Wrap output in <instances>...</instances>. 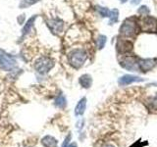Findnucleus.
Here are the masks:
<instances>
[{"instance_id": "obj_1", "label": "nucleus", "mask_w": 157, "mask_h": 147, "mask_svg": "<svg viewBox=\"0 0 157 147\" xmlns=\"http://www.w3.org/2000/svg\"><path fill=\"white\" fill-rule=\"evenodd\" d=\"M140 31V24L136 21L135 17L128 18L125 22L122 24L120 28V34L125 37H132L139 32Z\"/></svg>"}, {"instance_id": "obj_2", "label": "nucleus", "mask_w": 157, "mask_h": 147, "mask_svg": "<svg viewBox=\"0 0 157 147\" xmlns=\"http://www.w3.org/2000/svg\"><path fill=\"white\" fill-rule=\"evenodd\" d=\"M87 59V53L82 48H76L68 54V60L70 65L75 69H80Z\"/></svg>"}, {"instance_id": "obj_3", "label": "nucleus", "mask_w": 157, "mask_h": 147, "mask_svg": "<svg viewBox=\"0 0 157 147\" xmlns=\"http://www.w3.org/2000/svg\"><path fill=\"white\" fill-rule=\"evenodd\" d=\"M34 70L40 75H45L54 67V61L50 57L41 56L34 62Z\"/></svg>"}, {"instance_id": "obj_4", "label": "nucleus", "mask_w": 157, "mask_h": 147, "mask_svg": "<svg viewBox=\"0 0 157 147\" xmlns=\"http://www.w3.org/2000/svg\"><path fill=\"white\" fill-rule=\"evenodd\" d=\"M140 28L144 32H157V20L151 16H144L140 24Z\"/></svg>"}, {"instance_id": "obj_5", "label": "nucleus", "mask_w": 157, "mask_h": 147, "mask_svg": "<svg viewBox=\"0 0 157 147\" xmlns=\"http://www.w3.org/2000/svg\"><path fill=\"white\" fill-rule=\"evenodd\" d=\"M16 60L4 52H0V68L4 71H11L16 67Z\"/></svg>"}, {"instance_id": "obj_6", "label": "nucleus", "mask_w": 157, "mask_h": 147, "mask_svg": "<svg viewBox=\"0 0 157 147\" xmlns=\"http://www.w3.org/2000/svg\"><path fill=\"white\" fill-rule=\"evenodd\" d=\"M155 66V59L146 58V59H137V68L142 73H146Z\"/></svg>"}, {"instance_id": "obj_7", "label": "nucleus", "mask_w": 157, "mask_h": 147, "mask_svg": "<svg viewBox=\"0 0 157 147\" xmlns=\"http://www.w3.org/2000/svg\"><path fill=\"white\" fill-rule=\"evenodd\" d=\"M47 26L53 33L60 34L64 29V22L58 18L50 19L47 21Z\"/></svg>"}, {"instance_id": "obj_8", "label": "nucleus", "mask_w": 157, "mask_h": 147, "mask_svg": "<svg viewBox=\"0 0 157 147\" xmlns=\"http://www.w3.org/2000/svg\"><path fill=\"white\" fill-rule=\"evenodd\" d=\"M121 65L123 68H125L127 70H130V71L139 70V68H137V59L132 56H125Z\"/></svg>"}, {"instance_id": "obj_9", "label": "nucleus", "mask_w": 157, "mask_h": 147, "mask_svg": "<svg viewBox=\"0 0 157 147\" xmlns=\"http://www.w3.org/2000/svg\"><path fill=\"white\" fill-rule=\"evenodd\" d=\"M144 80L142 77L132 76V75H125L119 78V85H131L132 82H137V81H144Z\"/></svg>"}, {"instance_id": "obj_10", "label": "nucleus", "mask_w": 157, "mask_h": 147, "mask_svg": "<svg viewBox=\"0 0 157 147\" xmlns=\"http://www.w3.org/2000/svg\"><path fill=\"white\" fill-rule=\"evenodd\" d=\"M36 18H37V15H34V16H33V17L29 18V19L28 20V21H27V23L25 24V26H24V28H23V29H22V34H23V36H27V34L32 31V28H33V27L34 22H36Z\"/></svg>"}, {"instance_id": "obj_11", "label": "nucleus", "mask_w": 157, "mask_h": 147, "mask_svg": "<svg viewBox=\"0 0 157 147\" xmlns=\"http://www.w3.org/2000/svg\"><path fill=\"white\" fill-rule=\"evenodd\" d=\"M117 48L118 50H120L122 52H129L132 50V44L131 41H128V40H125V39H123V40H119L117 43Z\"/></svg>"}, {"instance_id": "obj_12", "label": "nucleus", "mask_w": 157, "mask_h": 147, "mask_svg": "<svg viewBox=\"0 0 157 147\" xmlns=\"http://www.w3.org/2000/svg\"><path fill=\"white\" fill-rule=\"evenodd\" d=\"M86 98L83 97L78 102V104L76 106V109H75V114L77 116L82 115L86 111Z\"/></svg>"}, {"instance_id": "obj_13", "label": "nucleus", "mask_w": 157, "mask_h": 147, "mask_svg": "<svg viewBox=\"0 0 157 147\" xmlns=\"http://www.w3.org/2000/svg\"><path fill=\"white\" fill-rule=\"evenodd\" d=\"M41 143L44 147H57V145H58L57 140L50 135L44 136L41 139Z\"/></svg>"}, {"instance_id": "obj_14", "label": "nucleus", "mask_w": 157, "mask_h": 147, "mask_svg": "<svg viewBox=\"0 0 157 147\" xmlns=\"http://www.w3.org/2000/svg\"><path fill=\"white\" fill-rule=\"evenodd\" d=\"M78 81H80V85L83 88H90L91 86V83H92V78H91V77L90 75L86 74V75H82L80 77Z\"/></svg>"}, {"instance_id": "obj_15", "label": "nucleus", "mask_w": 157, "mask_h": 147, "mask_svg": "<svg viewBox=\"0 0 157 147\" xmlns=\"http://www.w3.org/2000/svg\"><path fill=\"white\" fill-rule=\"evenodd\" d=\"M40 0H21L19 3V8L20 9H26L33 6V5L36 4L37 2H39Z\"/></svg>"}, {"instance_id": "obj_16", "label": "nucleus", "mask_w": 157, "mask_h": 147, "mask_svg": "<svg viewBox=\"0 0 157 147\" xmlns=\"http://www.w3.org/2000/svg\"><path fill=\"white\" fill-rule=\"evenodd\" d=\"M118 18H119V11L117 9H113L110 11L109 15V19H110V24H112L113 23H116L118 21Z\"/></svg>"}, {"instance_id": "obj_17", "label": "nucleus", "mask_w": 157, "mask_h": 147, "mask_svg": "<svg viewBox=\"0 0 157 147\" xmlns=\"http://www.w3.org/2000/svg\"><path fill=\"white\" fill-rule=\"evenodd\" d=\"M106 40H107V38L105 36H99L97 37L96 39V46L98 49H102L103 47L105 46V43H106Z\"/></svg>"}, {"instance_id": "obj_18", "label": "nucleus", "mask_w": 157, "mask_h": 147, "mask_svg": "<svg viewBox=\"0 0 157 147\" xmlns=\"http://www.w3.org/2000/svg\"><path fill=\"white\" fill-rule=\"evenodd\" d=\"M55 105L59 108H64L66 106V98L63 95L58 96L55 100Z\"/></svg>"}, {"instance_id": "obj_19", "label": "nucleus", "mask_w": 157, "mask_h": 147, "mask_svg": "<svg viewBox=\"0 0 157 147\" xmlns=\"http://www.w3.org/2000/svg\"><path fill=\"white\" fill-rule=\"evenodd\" d=\"M97 11L99 12V14L101 15V17L103 18H106L108 17L109 18V15H110V10L106 8V7H101V6H98L97 7Z\"/></svg>"}, {"instance_id": "obj_20", "label": "nucleus", "mask_w": 157, "mask_h": 147, "mask_svg": "<svg viewBox=\"0 0 157 147\" xmlns=\"http://www.w3.org/2000/svg\"><path fill=\"white\" fill-rule=\"evenodd\" d=\"M137 13L144 17V16H147V15L149 14V9L147 6H141L139 10H137Z\"/></svg>"}, {"instance_id": "obj_21", "label": "nucleus", "mask_w": 157, "mask_h": 147, "mask_svg": "<svg viewBox=\"0 0 157 147\" xmlns=\"http://www.w3.org/2000/svg\"><path fill=\"white\" fill-rule=\"evenodd\" d=\"M25 20H26V15H25V14L20 15V16H18V18H17L18 24H23L24 22H25Z\"/></svg>"}, {"instance_id": "obj_22", "label": "nucleus", "mask_w": 157, "mask_h": 147, "mask_svg": "<svg viewBox=\"0 0 157 147\" xmlns=\"http://www.w3.org/2000/svg\"><path fill=\"white\" fill-rule=\"evenodd\" d=\"M150 103L152 104V106H153V108L157 109V96H155V97L152 98V100L150 101Z\"/></svg>"}, {"instance_id": "obj_23", "label": "nucleus", "mask_w": 157, "mask_h": 147, "mask_svg": "<svg viewBox=\"0 0 157 147\" xmlns=\"http://www.w3.org/2000/svg\"><path fill=\"white\" fill-rule=\"evenodd\" d=\"M130 1H131V4L132 5H137V4H139L141 1V0H130Z\"/></svg>"}, {"instance_id": "obj_24", "label": "nucleus", "mask_w": 157, "mask_h": 147, "mask_svg": "<svg viewBox=\"0 0 157 147\" xmlns=\"http://www.w3.org/2000/svg\"><path fill=\"white\" fill-rule=\"evenodd\" d=\"M65 147H78L76 143H71V144H69V145H66Z\"/></svg>"}, {"instance_id": "obj_25", "label": "nucleus", "mask_w": 157, "mask_h": 147, "mask_svg": "<svg viewBox=\"0 0 157 147\" xmlns=\"http://www.w3.org/2000/svg\"><path fill=\"white\" fill-rule=\"evenodd\" d=\"M104 147H114V146H112V145H110V144H107V145H105Z\"/></svg>"}, {"instance_id": "obj_26", "label": "nucleus", "mask_w": 157, "mask_h": 147, "mask_svg": "<svg viewBox=\"0 0 157 147\" xmlns=\"http://www.w3.org/2000/svg\"><path fill=\"white\" fill-rule=\"evenodd\" d=\"M126 1H127V0H121V2H122V3H125Z\"/></svg>"}]
</instances>
